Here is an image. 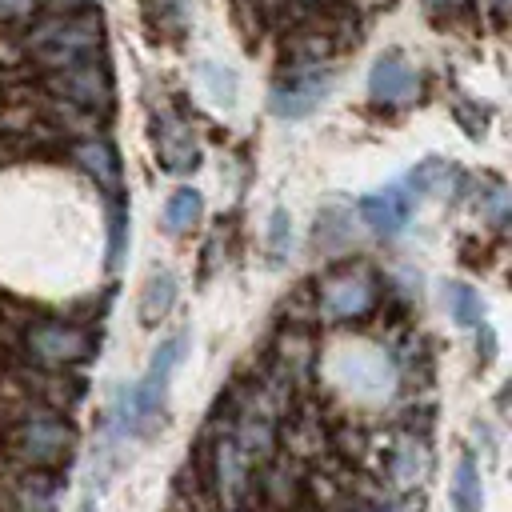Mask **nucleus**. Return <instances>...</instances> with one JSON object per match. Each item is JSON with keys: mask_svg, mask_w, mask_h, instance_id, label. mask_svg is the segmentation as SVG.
Segmentation results:
<instances>
[{"mask_svg": "<svg viewBox=\"0 0 512 512\" xmlns=\"http://www.w3.org/2000/svg\"><path fill=\"white\" fill-rule=\"evenodd\" d=\"M184 344H188L184 332L168 336V340L156 348L148 372H144L136 384L116 388L112 408H108V432H112V436H144V432H152V428L160 424V416H164V396H168V380H172L176 364L184 360Z\"/></svg>", "mask_w": 512, "mask_h": 512, "instance_id": "f257e3e1", "label": "nucleus"}, {"mask_svg": "<svg viewBox=\"0 0 512 512\" xmlns=\"http://www.w3.org/2000/svg\"><path fill=\"white\" fill-rule=\"evenodd\" d=\"M12 452L20 460H28L32 468H52L60 460H68L72 444H76V432L72 424H64L60 416L52 412H36V416H24L16 428H12Z\"/></svg>", "mask_w": 512, "mask_h": 512, "instance_id": "f03ea898", "label": "nucleus"}, {"mask_svg": "<svg viewBox=\"0 0 512 512\" xmlns=\"http://www.w3.org/2000/svg\"><path fill=\"white\" fill-rule=\"evenodd\" d=\"M100 44V20L92 16H68L60 24H48L32 36V52L48 64V68H72L84 64Z\"/></svg>", "mask_w": 512, "mask_h": 512, "instance_id": "7ed1b4c3", "label": "nucleus"}, {"mask_svg": "<svg viewBox=\"0 0 512 512\" xmlns=\"http://www.w3.org/2000/svg\"><path fill=\"white\" fill-rule=\"evenodd\" d=\"M32 360L48 364V368H72V364H84L92 352H96V336L80 324H68V320H40L28 328L24 336Z\"/></svg>", "mask_w": 512, "mask_h": 512, "instance_id": "20e7f679", "label": "nucleus"}, {"mask_svg": "<svg viewBox=\"0 0 512 512\" xmlns=\"http://www.w3.org/2000/svg\"><path fill=\"white\" fill-rule=\"evenodd\" d=\"M376 304V280L364 264L340 268L320 284V316L324 320H356Z\"/></svg>", "mask_w": 512, "mask_h": 512, "instance_id": "39448f33", "label": "nucleus"}, {"mask_svg": "<svg viewBox=\"0 0 512 512\" xmlns=\"http://www.w3.org/2000/svg\"><path fill=\"white\" fill-rule=\"evenodd\" d=\"M152 144H156V164L172 176H188L196 164H200V144H196V132L192 124L164 108L156 120H152Z\"/></svg>", "mask_w": 512, "mask_h": 512, "instance_id": "423d86ee", "label": "nucleus"}, {"mask_svg": "<svg viewBox=\"0 0 512 512\" xmlns=\"http://www.w3.org/2000/svg\"><path fill=\"white\" fill-rule=\"evenodd\" d=\"M412 208H416V192H412V184H404V180H400V184H388V188H380V192H372V196L360 200L364 224H368L376 236H384V240H392V236H400V232L408 228Z\"/></svg>", "mask_w": 512, "mask_h": 512, "instance_id": "0eeeda50", "label": "nucleus"}, {"mask_svg": "<svg viewBox=\"0 0 512 512\" xmlns=\"http://www.w3.org/2000/svg\"><path fill=\"white\" fill-rule=\"evenodd\" d=\"M368 92L380 104H408L420 92V76L400 52H384L368 72Z\"/></svg>", "mask_w": 512, "mask_h": 512, "instance_id": "6e6552de", "label": "nucleus"}, {"mask_svg": "<svg viewBox=\"0 0 512 512\" xmlns=\"http://www.w3.org/2000/svg\"><path fill=\"white\" fill-rule=\"evenodd\" d=\"M56 88L76 100V104H88V108H108V96H112V84H108V72L96 68L92 60L84 64H72V68H60V80Z\"/></svg>", "mask_w": 512, "mask_h": 512, "instance_id": "1a4fd4ad", "label": "nucleus"}, {"mask_svg": "<svg viewBox=\"0 0 512 512\" xmlns=\"http://www.w3.org/2000/svg\"><path fill=\"white\" fill-rule=\"evenodd\" d=\"M216 488L224 508H240V500L248 496V456L232 436L216 444Z\"/></svg>", "mask_w": 512, "mask_h": 512, "instance_id": "9d476101", "label": "nucleus"}, {"mask_svg": "<svg viewBox=\"0 0 512 512\" xmlns=\"http://www.w3.org/2000/svg\"><path fill=\"white\" fill-rule=\"evenodd\" d=\"M328 76H292L288 84H276V92H272V112L276 116H288V120H296V116H308L320 100H324V92H328Z\"/></svg>", "mask_w": 512, "mask_h": 512, "instance_id": "9b49d317", "label": "nucleus"}, {"mask_svg": "<svg viewBox=\"0 0 512 512\" xmlns=\"http://www.w3.org/2000/svg\"><path fill=\"white\" fill-rule=\"evenodd\" d=\"M72 160L104 188V196H116L120 192V164H116V152L104 140H80V144H72Z\"/></svg>", "mask_w": 512, "mask_h": 512, "instance_id": "f8f14e48", "label": "nucleus"}, {"mask_svg": "<svg viewBox=\"0 0 512 512\" xmlns=\"http://www.w3.org/2000/svg\"><path fill=\"white\" fill-rule=\"evenodd\" d=\"M172 304H176V276L172 272H152L148 276V284H144V292H140V324H160L168 312H172Z\"/></svg>", "mask_w": 512, "mask_h": 512, "instance_id": "ddd939ff", "label": "nucleus"}, {"mask_svg": "<svg viewBox=\"0 0 512 512\" xmlns=\"http://www.w3.org/2000/svg\"><path fill=\"white\" fill-rule=\"evenodd\" d=\"M452 508L456 512H484V480H480V464L472 456H460L456 460V472H452Z\"/></svg>", "mask_w": 512, "mask_h": 512, "instance_id": "4468645a", "label": "nucleus"}, {"mask_svg": "<svg viewBox=\"0 0 512 512\" xmlns=\"http://www.w3.org/2000/svg\"><path fill=\"white\" fill-rule=\"evenodd\" d=\"M200 208H204V196H200L196 188H176V192L168 196V204H164V228H168L172 236L188 232V228L200 220Z\"/></svg>", "mask_w": 512, "mask_h": 512, "instance_id": "2eb2a0df", "label": "nucleus"}, {"mask_svg": "<svg viewBox=\"0 0 512 512\" xmlns=\"http://www.w3.org/2000/svg\"><path fill=\"white\" fill-rule=\"evenodd\" d=\"M444 304H448V316H452L460 328H476V324L484 320V300H480V292L468 288V284H460V280L444 288Z\"/></svg>", "mask_w": 512, "mask_h": 512, "instance_id": "dca6fc26", "label": "nucleus"}, {"mask_svg": "<svg viewBox=\"0 0 512 512\" xmlns=\"http://www.w3.org/2000/svg\"><path fill=\"white\" fill-rule=\"evenodd\" d=\"M456 180V168H448L444 160H424L412 176H408V184H412V192H448V184Z\"/></svg>", "mask_w": 512, "mask_h": 512, "instance_id": "f3484780", "label": "nucleus"}, {"mask_svg": "<svg viewBox=\"0 0 512 512\" xmlns=\"http://www.w3.org/2000/svg\"><path fill=\"white\" fill-rule=\"evenodd\" d=\"M288 248H292V216L284 208H276L272 220H268V256H272V264H284Z\"/></svg>", "mask_w": 512, "mask_h": 512, "instance_id": "a211bd4d", "label": "nucleus"}, {"mask_svg": "<svg viewBox=\"0 0 512 512\" xmlns=\"http://www.w3.org/2000/svg\"><path fill=\"white\" fill-rule=\"evenodd\" d=\"M108 200H112V208H108V228H112L108 260L120 264V260H124V248H128V212H124V204H120L116 196H108Z\"/></svg>", "mask_w": 512, "mask_h": 512, "instance_id": "6ab92c4d", "label": "nucleus"}, {"mask_svg": "<svg viewBox=\"0 0 512 512\" xmlns=\"http://www.w3.org/2000/svg\"><path fill=\"white\" fill-rule=\"evenodd\" d=\"M200 76H204V84L212 88V100H216V104H232V100H236V76H232V72H220L216 64H204Z\"/></svg>", "mask_w": 512, "mask_h": 512, "instance_id": "aec40b11", "label": "nucleus"}, {"mask_svg": "<svg viewBox=\"0 0 512 512\" xmlns=\"http://www.w3.org/2000/svg\"><path fill=\"white\" fill-rule=\"evenodd\" d=\"M156 8H160V28H172V32H180L192 16V0H156Z\"/></svg>", "mask_w": 512, "mask_h": 512, "instance_id": "412c9836", "label": "nucleus"}, {"mask_svg": "<svg viewBox=\"0 0 512 512\" xmlns=\"http://www.w3.org/2000/svg\"><path fill=\"white\" fill-rule=\"evenodd\" d=\"M28 4L32 0H0V16H20V12H28Z\"/></svg>", "mask_w": 512, "mask_h": 512, "instance_id": "4be33fe9", "label": "nucleus"}, {"mask_svg": "<svg viewBox=\"0 0 512 512\" xmlns=\"http://www.w3.org/2000/svg\"><path fill=\"white\" fill-rule=\"evenodd\" d=\"M80 512H92V492L84 496V504H80Z\"/></svg>", "mask_w": 512, "mask_h": 512, "instance_id": "5701e85b", "label": "nucleus"}, {"mask_svg": "<svg viewBox=\"0 0 512 512\" xmlns=\"http://www.w3.org/2000/svg\"><path fill=\"white\" fill-rule=\"evenodd\" d=\"M428 4H448V0H428Z\"/></svg>", "mask_w": 512, "mask_h": 512, "instance_id": "b1692460", "label": "nucleus"}, {"mask_svg": "<svg viewBox=\"0 0 512 512\" xmlns=\"http://www.w3.org/2000/svg\"><path fill=\"white\" fill-rule=\"evenodd\" d=\"M496 4H500V8H504V4H508V0H496Z\"/></svg>", "mask_w": 512, "mask_h": 512, "instance_id": "393cba45", "label": "nucleus"}]
</instances>
